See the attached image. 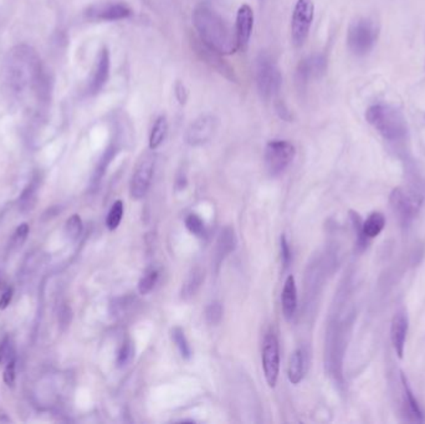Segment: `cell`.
<instances>
[{
	"instance_id": "2e32d148",
	"label": "cell",
	"mask_w": 425,
	"mask_h": 424,
	"mask_svg": "<svg viewBox=\"0 0 425 424\" xmlns=\"http://www.w3.org/2000/svg\"><path fill=\"white\" fill-rule=\"evenodd\" d=\"M196 51H198V54L201 55V59H203L204 62H208L212 69H215L217 71H219L222 75H224L225 78H230V80L234 78V70H233L226 62H224L223 59H222V54H219L218 51H215L214 49H212V48H209V46L204 44L203 41H201V44L196 48Z\"/></svg>"
},
{
	"instance_id": "5bb4252c",
	"label": "cell",
	"mask_w": 425,
	"mask_h": 424,
	"mask_svg": "<svg viewBox=\"0 0 425 424\" xmlns=\"http://www.w3.org/2000/svg\"><path fill=\"white\" fill-rule=\"evenodd\" d=\"M132 10L123 3H110L103 6H94L89 11V17L95 20H105V22H116L131 17Z\"/></svg>"
},
{
	"instance_id": "ffe728a7",
	"label": "cell",
	"mask_w": 425,
	"mask_h": 424,
	"mask_svg": "<svg viewBox=\"0 0 425 424\" xmlns=\"http://www.w3.org/2000/svg\"><path fill=\"white\" fill-rule=\"evenodd\" d=\"M306 372V355L302 348H297L296 351L291 355L289 361V371L287 376L292 385H298Z\"/></svg>"
},
{
	"instance_id": "ac0fdd59",
	"label": "cell",
	"mask_w": 425,
	"mask_h": 424,
	"mask_svg": "<svg viewBox=\"0 0 425 424\" xmlns=\"http://www.w3.org/2000/svg\"><path fill=\"white\" fill-rule=\"evenodd\" d=\"M281 304H282V313L286 320H291L296 313L297 309L296 281L292 275L286 279L284 290L281 294Z\"/></svg>"
},
{
	"instance_id": "f546056e",
	"label": "cell",
	"mask_w": 425,
	"mask_h": 424,
	"mask_svg": "<svg viewBox=\"0 0 425 424\" xmlns=\"http://www.w3.org/2000/svg\"><path fill=\"white\" fill-rule=\"evenodd\" d=\"M351 214V220H352L353 228L356 232V236H357V244L361 249H364L367 244H368V239L364 238L363 232H362V219L359 217V214L356 212H350Z\"/></svg>"
},
{
	"instance_id": "d4e9b609",
	"label": "cell",
	"mask_w": 425,
	"mask_h": 424,
	"mask_svg": "<svg viewBox=\"0 0 425 424\" xmlns=\"http://www.w3.org/2000/svg\"><path fill=\"white\" fill-rule=\"evenodd\" d=\"M172 340H173L175 346L180 352L182 358L189 360L190 356H192V348H190L189 342L185 337V331L180 327H174L172 330Z\"/></svg>"
},
{
	"instance_id": "8d00e7d4",
	"label": "cell",
	"mask_w": 425,
	"mask_h": 424,
	"mask_svg": "<svg viewBox=\"0 0 425 424\" xmlns=\"http://www.w3.org/2000/svg\"><path fill=\"white\" fill-rule=\"evenodd\" d=\"M276 111H278L280 118H282V120L291 121V113L289 112V110L286 108L285 104H284L282 101H279V102L276 104Z\"/></svg>"
},
{
	"instance_id": "9a60e30c",
	"label": "cell",
	"mask_w": 425,
	"mask_h": 424,
	"mask_svg": "<svg viewBox=\"0 0 425 424\" xmlns=\"http://www.w3.org/2000/svg\"><path fill=\"white\" fill-rule=\"evenodd\" d=\"M108 75H110V54L107 49H102L100 51V55L97 57L95 71L89 81V92L97 94L106 84Z\"/></svg>"
},
{
	"instance_id": "e575fe53",
	"label": "cell",
	"mask_w": 425,
	"mask_h": 424,
	"mask_svg": "<svg viewBox=\"0 0 425 424\" xmlns=\"http://www.w3.org/2000/svg\"><path fill=\"white\" fill-rule=\"evenodd\" d=\"M3 377H4V382H6V386H9V387L14 386V382H15V361L14 360H11L6 365Z\"/></svg>"
},
{
	"instance_id": "f35d334b",
	"label": "cell",
	"mask_w": 425,
	"mask_h": 424,
	"mask_svg": "<svg viewBox=\"0 0 425 424\" xmlns=\"http://www.w3.org/2000/svg\"><path fill=\"white\" fill-rule=\"evenodd\" d=\"M6 355H8V340L4 341V342L0 345V363L4 361Z\"/></svg>"
},
{
	"instance_id": "30bf717a",
	"label": "cell",
	"mask_w": 425,
	"mask_h": 424,
	"mask_svg": "<svg viewBox=\"0 0 425 424\" xmlns=\"http://www.w3.org/2000/svg\"><path fill=\"white\" fill-rule=\"evenodd\" d=\"M10 64L13 81L19 86L27 85L29 78H33L34 73L38 70V59L28 48H19L14 52Z\"/></svg>"
},
{
	"instance_id": "7c38bea8",
	"label": "cell",
	"mask_w": 425,
	"mask_h": 424,
	"mask_svg": "<svg viewBox=\"0 0 425 424\" xmlns=\"http://www.w3.org/2000/svg\"><path fill=\"white\" fill-rule=\"evenodd\" d=\"M252 28H254V11L252 6L243 4L236 14V24H235V35L238 40L239 49L245 51L252 38Z\"/></svg>"
},
{
	"instance_id": "d6986e66",
	"label": "cell",
	"mask_w": 425,
	"mask_h": 424,
	"mask_svg": "<svg viewBox=\"0 0 425 424\" xmlns=\"http://www.w3.org/2000/svg\"><path fill=\"white\" fill-rule=\"evenodd\" d=\"M235 246H236V236H235L234 229L225 227L220 232L218 241H217V250H215V259H214L217 267H220L224 259L228 257L231 251H234Z\"/></svg>"
},
{
	"instance_id": "7402d4cb",
	"label": "cell",
	"mask_w": 425,
	"mask_h": 424,
	"mask_svg": "<svg viewBox=\"0 0 425 424\" xmlns=\"http://www.w3.org/2000/svg\"><path fill=\"white\" fill-rule=\"evenodd\" d=\"M203 281H204V271L199 267L192 269L188 276L185 278V284L182 288V297L188 300L196 295L198 290L201 289Z\"/></svg>"
},
{
	"instance_id": "cb8c5ba5",
	"label": "cell",
	"mask_w": 425,
	"mask_h": 424,
	"mask_svg": "<svg viewBox=\"0 0 425 424\" xmlns=\"http://www.w3.org/2000/svg\"><path fill=\"white\" fill-rule=\"evenodd\" d=\"M168 132V122L166 116H159L152 127L151 136H150V148L152 151L157 150L162 145L163 141L166 140Z\"/></svg>"
},
{
	"instance_id": "6da1fadb",
	"label": "cell",
	"mask_w": 425,
	"mask_h": 424,
	"mask_svg": "<svg viewBox=\"0 0 425 424\" xmlns=\"http://www.w3.org/2000/svg\"><path fill=\"white\" fill-rule=\"evenodd\" d=\"M193 22L201 40L222 55L234 54L239 49L235 31L212 6L199 4L193 13Z\"/></svg>"
},
{
	"instance_id": "d590c367",
	"label": "cell",
	"mask_w": 425,
	"mask_h": 424,
	"mask_svg": "<svg viewBox=\"0 0 425 424\" xmlns=\"http://www.w3.org/2000/svg\"><path fill=\"white\" fill-rule=\"evenodd\" d=\"M174 90H175V96H177V99H178L179 104H180V105H185L187 100H188V92H187L185 84H182L180 81H178V83L175 84Z\"/></svg>"
},
{
	"instance_id": "836d02e7",
	"label": "cell",
	"mask_w": 425,
	"mask_h": 424,
	"mask_svg": "<svg viewBox=\"0 0 425 424\" xmlns=\"http://www.w3.org/2000/svg\"><path fill=\"white\" fill-rule=\"evenodd\" d=\"M29 234V225L27 223L22 224L17 232L14 233L13 240H11V246L14 248H20L24 244V241L27 240Z\"/></svg>"
},
{
	"instance_id": "484cf974",
	"label": "cell",
	"mask_w": 425,
	"mask_h": 424,
	"mask_svg": "<svg viewBox=\"0 0 425 424\" xmlns=\"http://www.w3.org/2000/svg\"><path fill=\"white\" fill-rule=\"evenodd\" d=\"M158 278H159V273L157 271L156 269L148 270L138 283V291H140L141 295L150 294L153 290V288L156 286Z\"/></svg>"
},
{
	"instance_id": "44dd1931",
	"label": "cell",
	"mask_w": 425,
	"mask_h": 424,
	"mask_svg": "<svg viewBox=\"0 0 425 424\" xmlns=\"http://www.w3.org/2000/svg\"><path fill=\"white\" fill-rule=\"evenodd\" d=\"M386 227V217L380 212H373L362 223V232L366 239H375Z\"/></svg>"
},
{
	"instance_id": "74e56055",
	"label": "cell",
	"mask_w": 425,
	"mask_h": 424,
	"mask_svg": "<svg viewBox=\"0 0 425 424\" xmlns=\"http://www.w3.org/2000/svg\"><path fill=\"white\" fill-rule=\"evenodd\" d=\"M11 297H13V290L9 289V290H6L1 297H0V309H6V307L9 306V304L11 302Z\"/></svg>"
},
{
	"instance_id": "8992f818",
	"label": "cell",
	"mask_w": 425,
	"mask_h": 424,
	"mask_svg": "<svg viewBox=\"0 0 425 424\" xmlns=\"http://www.w3.org/2000/svg\"><path fill=\"white\" fill-rule=\"evenodd\" d=\"M315 15L312 0H297L291 19V38L294 44L300 48L306 43Z\"/></svg>"
},
{
	"instance_id": "5b68a950",
	"label": "cell",
	"mask_w": 425,
	"mask_h": 424,
	"mask_svg": "<svg viewBox=\"0 0 425 424\" xmlns=\"http://www.w3.org/2000/svg\"><path fill=\"white\" fill-rule=\"evenodd\" d=\"M255 75L257 89L265 100L274 97L279 92L281 87V75L279 69L268 55H260L257 57Z\"/></svg>"
},
{
	"instance_id": "1f68e13d",
	"label": "cell",
	"mask_w": 425,
	"mask_h": 424,
	"mask_svg": "<svg viewBox=\"0 0 425 424\" xmlns=\"http://www.w3.org/2000/svg\"><path fill=\"white\" fill-rule=\"evenodd\" d=\"M134 345L131 341H126L118 352L117 365L120 367L126 366L134 358Z\"/></svg>"
},
{
	"instance_id": "8fae6325",
	"label": "cell",
	"mask_w": 425,
	"mask_h": 424,
	"mask_svg": "<svg viewBox=\"0 0 425 424\" xmlns=\"http://www.w3.org/2000/svg\"><path fill=\"white\" fill-rule=\"evenodd\" d=\"M215 129H217V118L212 115H204L196 118V121L190 125L189 129H187L185 140L190 146L194 147L204 145L212 139Z\"/></svg>"
},
{
	"instance_id": "52a82bcc",
	"label": "cell",
	"mask_w": 425,
	"mask_h": 424,
	"mask_svg": "<svg viewBox=\"0 0 425 424\" xmlns=\"http://www.w3.org/2000/svg\"><path fill=\"white\" fill-rule=\"evenodd\" d=\"M389 202L393 212L397 214L399 220L403 224H408L418 215L423 198L412 190L396 188L391 192Z\"/></svg>"
},
{
	"instance_id": "3957f363",
	"label": "cell",
	"mask_w": 425,
	"mask_h": 424,
	"mask_svg": "<svg viewBox=\"0 0 425 424\" xmlns=\"http://www.w3.org/2000/svg\"><path fill=\"white\" fill-rule=\"evenodd\" d=\"M378 27L368 19L352 22L347 34V44L354 55L364 56L375 48L378 39Z\"/></svg>"
},
{
	"instance_id": "83f0119b",
	"label": "cell",
	"mask_w": 425,
	"mask_h": 424,
	"mask_svg": "<svg viewBox=\"0 0 425 424\" xmlns=\"http://www.w3.org/2000/svg\"><path fill=\"white\" fill-rule=\"evenodd\" d=\"M223 318V306L219 302H214L209 304V306L206 309V320L209 325L217 326Z\"/></svg>"
},
{
	"instance_id": "603a6c76",
	"label": "cell",
	"mask_w": 425,
	"mask_h": 424,
	"mask_svg": "<svg viewBox=\"0 0 425 424\" xmlns=\"http://www.w3.org/2000/svg\"><path fill=\"white\" fill-rule=\"evenodd\" d=\"M401 379H402L404 398H405V403L408 406L409 414L413 417V421H415V422H424V416H423V412L420 409L419 403L417 401V398L414 396L413 391L409 386L408 379L405 377L404 374H401Z\"/></svg>"
},
{
	"instance_id": "ba28073f",
	"label": "cell",
	"mask_w": 425,
	"mask_h": 424,
	"mask_svg": "<svg viewBox=\"0 0 425 424\" xmlns=\"http://www.w3.org/2000/svg\"><path fill=\"white\" fill-rule=\"evenodd\" d=\"M154 164L156 157L152 153H145L136 164L129 183V193L134 199H142L147 195L154 174Z\"/></svg>"
},
{
	"instance_id": "e0dca14e",
	"label": "cell",
	"mask_w": 425,
	"mask_h": 424,
	"mask_svg": "<svg viewBox=\"0 0 425 424\" xmlns=\"http://www.w3.org/2000/svg\"><path fill=\"white\" fill-rule=\"evenodd\" d=\"M324 70V60L321 56H312L310 59H306L303 62H300V65L297 67L296 84L300 86H305L308 84V80L319 75Z\"/></svg>"
},
{
	"instance_id": "f1b7e54d",
	"label": "cell",
	"mask_w": 425,
	"mask_h": 424,
	"mask_svg": "<svg viewBox=\"0 0 425 424\" xmlns=\"http://www.w3.org/2000/svg\"><path fill=\"white\" fill-rule=\"evenodd\" d=\"M185 227L192 234H194L196 236H201L204 234V229H206L204 222L196 214H189L188 217L185 218Z\"/></svg>"
},
{
	"instance_id": "7a4b0ae2",
	"label": "cell",
	"mask_w": 425,
	"mask_h": 424,
	"mask_svg": "<svg viewBox=\"0 0 425 424\" xmlns=\"http://www.w3.org/2000/svg\"><path fill=\"white\" fill-rule=\"evenodd\" d=\"M366 118L387 140H398L407 131L402 113L394 107L387 105L369 107Z\"/></svg>"
},
{
	"instance_id": "4dcf8cb0",
	"label": "cell",
	"mask_w": 425,
	"mask_h": 424,
	"mask_svg": "<svg viewBox=\"0 0 425 424\" xmlns=\"http://www.w3.org/2000/svg\"><path fill=\"white\" fill-rule=\"evenodd\" d=\"M81 232H82L81 218L78 217V214H73V217L66 222V234L69 235V238L75 240L78 239Z\"/></svg>"
},
{
	"instance_id": "9c48e42d",
	"label": "cell",
	"mask_w": 425,
	"mask_h": 424,
	"mask_svg": "<svg viewBox=\"0 0 425 424\" xmlns=\"http://www.w3.org/2000/svg\"><path fill=\"white\" fill-rule=\"evenodd\" d=\"M263 369L268 385L274 388L280 371L279 341L274 332H268L264 339Z\"/></svg>"
},
{
	"instance_id": "4316f807",
	"label": "cell",
	"mask_w": 425,
	"mask_h": 424,
	"mask_svg": "<svg viewBox=\"0 0 425 424\" xmlns=\"http://www.w3.org/2000/svg\"><path fill=\"white\" fill-rule=\"evenodd\" d=\"M123 218V202L116 201L113 203L108 215H107V228L110 230H115L118 228V225L121 224V220Z\"/></svg>"
},
{
	"instance_id": "4fadbf2b",
	"label": "cell",
	"mask_w": 425,
	"mask_h": 424,
	"mask_svg": "<svg viewBox=\"0 0 425 424\" xmlns=\"http://www.w3.org/2000/svg\"><path fill=\"white\" fill-rule=\"evenodd\" d=\"M408 316L404 310L398 311L391 320V345L394 347V351L398 358H403L404 350H405V341L408 334Z\"/></svg>"
},
{
	"instance_id": "d6a6232c",
	"label": "cell",
	"mask_w": 425,
	"mask_h": 424,
	"mask_svg": "<svg viewBox=\"0 0 425 424\" xmlns=\"http://www.w3.org/2000/svg\"><path fill=\"white\" fill-rule=\"evenodd\" d=\"M280 249H281V262H282V267L284 270L289 269L291 264V249L287 239H286L285 234L281 235V239H280Z\"/></svg>"
},
{
	"instance_id": "277c9868",
	"label": "cell",
	"mask_w": 425,
	"mask_h": 424,
	"mask_svg": "<svg viewBox=\"0 0 425 424\" xmlns=\"http://www.w3.org/2000/svg\"><path fill=\"white\" fill-rule=\"evenodd\" d=\"M296 155L295 146L289 141L274 140L265 148V164L268 174L279 176L284 174Z\"/></svg>"
}]
</instances>
